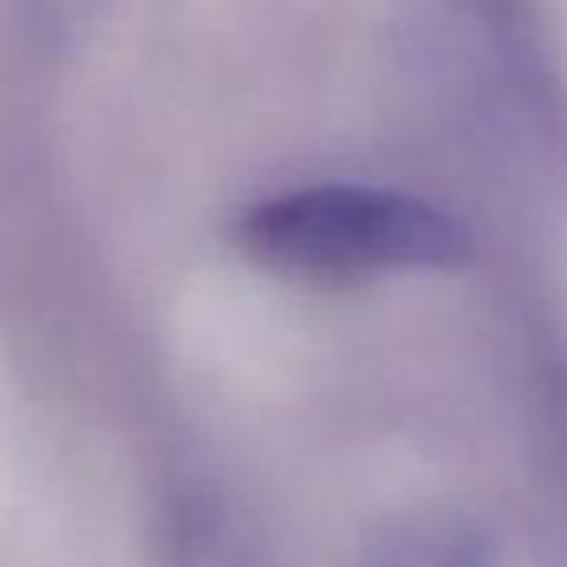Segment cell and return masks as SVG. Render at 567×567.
I'll use <instances>...</instances> for the list:
<instances>
[{
    "label": "cell",
    "mask_w": 567,
    "mask_h": 567,
    "mask_svg": "<svg viewBox=\"0 0 567 567\" xmlns=\"http://www.w3.org/2000/svg\"><path fill=\"white\" fill-rule=\"evenodd\" d=\"M171 567H259V556L217 494H186L171 525Z\"/></svg>",
    "instance_id": "2"
},
{
    "label": "cell",
    "mask_w": 567,
    "mask_h": 567,
    "mask_svg": "<svg viewBox=\"0 0 567 567\" xmlns=\"http://www.w3.org/2000/svg\"><path fill=\"white\" fill-rule=\"evenodd\" d=\"M231 239L247 262L301 286L441 275L475 259V236L429 197L367 182H313L247 205Z\"/></svg>",
    "instance_id": "1"
},
{
    "label": "cell",
    "mask_w": 567,
    "mask_h": 567,
    "mask_svg": "<svg viewBox=\"0 0 567 567\" xmlns=\"http://www.w3.org/2000/svg\"><path fill=\"white\" fill-rule=\"evenodd\" d=\"M66 4H74V0H66Z\"/></svg>",
    "instance_id": "3"
}]
</instances>
